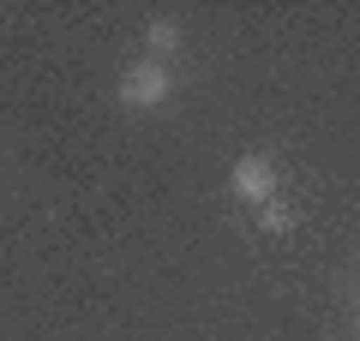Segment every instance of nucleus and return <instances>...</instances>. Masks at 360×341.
I'll list each match as a JSON object with an SVG mask.
<instances>
[{
	"mask_svg": "<svg viewBox=\"0 0 360 341\" xmlns=\"http://www.w3.org/2000/svg\"><path fill=\"white\" fill-rule=\"evenodd\" d=\"M168 96H174V72H168L162 60L127 66V78H120V102H127V108H162Z\"/></svg>",
	"mask_w": 360,
	"mask_h": 341,
	"instance_id": "f257e3e1",
	"label": "nucleus"
},
{
	"mask_svg": "<svg viewBox=\"0 0 360 341\" xmlns=\"http://www.w3.org/2000/svg\"><path fill=\"white\" fill-rule=\"evenodd\" d=\"M229 192L240 203H270L276 198V162H270V156H240L234 174H229Z\"/></svg>",
	"mask_w": 360,
	"mask_h": 341,
	"instance_id": "f03ea898",
	"label": "nucleus"
},
{
	"mask_svg": "<svg viewBox=\"0 0 360 341\" xmlns=\"http://www.w3.org/2000/svg\"><path fill=\"white\" fill-rule=\"evenodd\" d=\"M144 48H150V60H162V66H168V54L180 48V25H168V18H156V25L144 30Z\"/></svg>",
	"mask_w": 360,
	"mask_h": 341,
	"instance_id": "7ed1b4c3",
	"label": "nucleus"
},
{
	"mask_svg": "<svg viewBox=\"0 0 360 341\" xmlns=\"http://www.w3.org/2000/svg\"><path fill=\"white\" fill-rule=\"evenodd\" d=\"M258 227H264V234H288V210H283L276 198H270V203H258Z\"/></svg>",
	"mask_w": 360,
	"mask_h": 341,
	"instance_id": "20e7f679",
	"label": "nucleus"
}]
</instances>
